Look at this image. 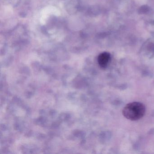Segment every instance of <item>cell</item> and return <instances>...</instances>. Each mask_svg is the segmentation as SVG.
<instances>
[{"mask_svg": "<svg viewBox=\"0 0 154 154\" xmlns=\"http://www.w3.org/2000/svg\"><path fill=\"white\" fill-rule=\"evenodd\" d=\"M146 112L144 104L141 103L134 102L128 103L122 110V114L128 119L136 121L143 117Z\"/></svg>", "mask_w": 154, "mask_h": 154, "instance_id": "1", "label": "cell"}, {"mask_svg": "<svg viewBox=\"0 0 154 154\" xmlns=\"http://www.w3.org/2000/svg\"><path fill=\"white\" fill-rule=\"evenodd\" d=\"M110 59V55L107 52L102 53L98 57V62L100 66L103 69L107 67Z\"/></svg>", "mask_w": 154, "mask_h": 154, "instance_id": "2", "label": "cell"}]
</instances>
